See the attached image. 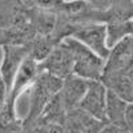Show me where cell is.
Masks as SVG:
<instances>
[{"mask_svg": "<svg viewBox=\"0 0 133 133\" xmlns=\"http://www.w3.org/2000/svg\"><path fill=\"white\" fill-rule=\"evenodd\" d=\"M63 41L69 49L73 59V75L87 81H98L103 79L105 69V60L98 57L95 52L88 49L76 39L66 36Z\"/></svg>", "mask_w": 133, "mask_h": 133, "instance_id": "obj_1", "label": "cell"}, {"mask_svg": "<svg viewBox=\"0 0 133 133\" xmlns=\"http://www.w3.org/2000/svg\"><path fill=\"white\" fill-rule=\"evenodd\" d=\"M77 41H80L88 49L95 52L98 57L107 61L110 49L107 44V24L100 21H88L76 27L71 35H68Z\"/></svg>", "mask_w": 133, "mask_h": 133, "instance_id": "obj_2", "label": "cell"}, {"mask_svg": "<svg viewBox=\"0 0 133 133\" xmlns=\"http://www.w3.org/2000/svg\"><path fill=\"white\" fill-rule=\"evenodd\" d=\"M39 71L48 72L61 80L69 75H73L72 55L63 41H59L47 55V57L39 63Z\"/></svg>", "mask_w": 133, "mask_h": 133, "instance_id": "obj_3", "label": "cell"}, {"mask_svg": "<svg viewBox=\"0 0 133 133\" xmlns=\"http://www.w3.org/2000/svg\"><path fill=\"white\" fill-rule=\"evenodd\" d=\"M29 51L27 47L16 43H8L2 45V61H0V77L5 83L8 91L11 89L14 79L21 66L23 61L28 57Z\"/></svg>", "mask_w": 133, "mask_h": 133, "instance_id": "obj_4", "label": "cell"}, {"mask_svg": "<svg viewBox=\"0 0 133 133\" xmlns=\"http://www.w3.org/2000/svg\"><path fill=\"white\" fill-rule=\"evenodd\" d=\"M107 97H108V88L101 80L89 81L88 83V89L79 104V109L84 110L85 113L91 115L92 117L100 121L107 123L105 120Z\"/></svg>", "mask_w": 133, "mask_h": 133, "instance_id": "obj_5", "label": "cell"}, {"mask_svg": "<svg viewBox=\"0 0 133 133\" xmlns=\"http://www.w3.org/2000/svg\"><path fill=\"white\" fill-rule=\"evenodd\" d=\"M132 69H133V37H129L123 43L117 44L113 49H110V53L105 61L104 76L123 75Z\"/></svg>", "mask_w": 133, "mask_h": 133, "instance_id": "obj_6", "label": "cell"}, {"mask_svg": "<svg viewBox=\"0 0 133 133\" xmlns=\"http://www.w3.org/2000/svg\"><path fill=\"white\" fill-rule=\"evenodd\" d=\"M37 75H39V63L28 55V57L23 61L21 66L19 68L11 89L8 91V97H7L8 101H11L16 107V100L21 93L29 89V87L35 83Z\"/></svg>", "mask_w": 133, "mask_h": 133, "instance_id": "obj_7", "label": "cell"}, {"mask_svg": "<svg viewBox=\"0 0 133 133\" xmlns=\"http://www.w3.org/2000/svg\"><path fill=\"white\" fill-rule=\"evenodd\" d=\"M105 125V121H100L76 108L66 113L63 129L64 133H98Z\"/></svg>", "mask_w": 133, "mask_h": 133, "instance_id": "obj_8", "label": "cell"}, {"mask_svg": "<svg viewBox=\"0 0 133 133\" xmlns=\"http://www.w3.org/2000/svg\"><path fill=\"white\" fill-rule=\"evenodd\" d=\"M88 83L89 81L77 77L76 75H69L63 80V87L59 92V96L68 112L79 108V104L88 89Z\"/></svg>", "mask_w": 133, "mask_h": 133, "instance_id": "obj_9", "label": "cell"}, {"mask_svg": "<svg viewBox=\"0 0 133 133\" xmlns=\"http://www.w3.org/2000/svg\"><path fill=\"white\" fill-rule=\"evenodd\" d=\"M128 108V103L120 96L108 89L107 107H105V120L109 125L118 127L124 129L125 112Z\"/></svg>", "mask_w": 133, "mask_h": 133, "instance_id": "obj_10", "label": "cell"}, {"mask_svg": "<svg viewBox=\"0 0 133 133\" xmlns=\"http://www.w3.org/2000/svg\"><path fill=\"white\" fill-rule=\"evenodd\" d=\"M107 24V44L109 49H113L117 44L124 40L133 37V25L132 20L128 21H115Z\"/></svg>", "mask_w": 133, "mask_h": 133, "instance_id": "obj_11", "label": "cell"}, {"mask_svg": "<svg viewBox=\"0 0 133 133\" xmlns=\"http://www.w3.org/2000/svg\"><path fill=\"white\" fill-rule=\"evenodd\" d=\"M68 113L66 108L64 107L61 98L59 96V93L52 97V100L47 104L45 109L43 110L41 116L39 117V120L36 123H43V124H57V125H63L65 116ZM35 123V124H36ZM31 127V125H29Z\"/></svg>", "mask_w": 133, "mask_h": 133, "instance_id": "obj_12", "label": "cell"}, {"mask_svg": "<svg viewBox=\"0 0 133 133\" xmlns=\"http://www.w3.org/2000/svg\"><path fill=\"white\" fill-rule=\"evenodd\" d=\"M23 132V121L16 113V107L5 101L0 109V133H21Z\"/></svg>", "mask_w": 133, "mask_h": 133, "instance_id": "obj_13", "label": "cell"}, {"mask_svg": "<svg viewBox=\"0 0 133 133\" xmlns=\"http://www.w3.org/2000/svg\"><path fill=\"white\" fill-rule=\"evenodd\" d=\"M21 133H64L63 125L36 123L31 127H24Z\"/></svg>", "mask_w": 133, "mask_h": 133, "instance_id": "obj_14", "label": "cell"}, {"mask_svg": "<svg viewBox=\"0 0 133 133\" xmlns=\"http://www.w3.org/2000/svg\"><path fill=\"white\" fill-rule=\"evenodd\" d=\"M124 129L127 130V133H133V103L128 104L124 120Z\"/></svg>", "mask_w": 133, "mask_h": 133, "instance_id": "obj_15", "label": "cell"}, {"mask_svg": "<svg viewBox=\"0 0 133 133\" xmlns=\"http://www.w3.org/2000/svg\"><path fill=\"white\" fill-rule=\"evenodd\" d=\"M7 97H8V88H7L5 83L3 81V79L0 77V109L5 104Z\"/></svg>", "mask_w": 133, "mask_h": 133, "instance_id": "obj_16", "label": "cell"}, {"mask_svg": "<svg viewBox=\"0 0 133 133\" xmlns=\"http://www.w3.org/2000/svg\"><path fill=\"white\" fill-rule=\"evenodd\" d=\"M98 133H127V130L123 129V128H118V127H113V125L107 124Z\"/></svg>", "mask_w": 133, "mask_h": 133, "instance_id": "obj_17", "label": "cell"}, {"mask_svg": "<svg viewBox=\"0 0 133 133\" xmlns=\"http://www.w3.org/2000/svg\"><path fill=\"white\" fill-rule=\"evenodd\" d=\"M132 25H133V19H132Z\"/></svg>", "mask_w": 133, "mask_h": 133, "instance_id": "obj_18", "label": "cell"}]
</instances>
